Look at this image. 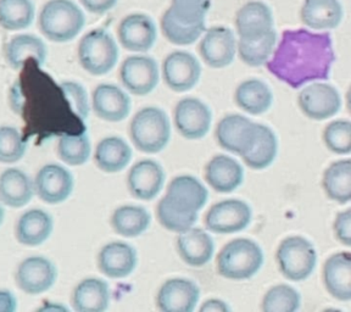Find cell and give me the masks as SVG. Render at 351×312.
I'll return each instance as SVG.
<instances>
[{"label": "cell", "instance_id": "cell-37", "mask_svg": "<svg viewBox=\"0 0 351 312\" xmlns=\"http://www.w3.org/2000/svg\"><path fill=\"white\" fill-rule=\"evenodd\" d=\"M161 31L170 43L176 45H191L195 43L205 32V22L188 25L177 20L167 9L161 17Z\"/></svg>", "mask_w": 351, "mask_h": 312}, {"label": "cell", "instance_id": "cell-38", "mask_svg": "<svg viewBox=\"0 0 351 312\" xmlns=\"http://www.w3.org/2000/svg\"><path fill=\"white\" fill-rule=\"evenodd\" d=\"M276 43H277V33L274 29L272 32H269L258 40L239 39L237 43V50L241 60L244 64L252 67H258L269 60V58L274 54Z\"/></svg>", "mask_w": 351, "mask_h": 312}, {"label": "cell", "instance_id": "cell-21", "mask_svg": "<svg viewBox=\"0 0 351 312\" xmlns=\"http://www.w3.org/2000/svg\"><path fill=\"white\" fill-rule=\"evenodd\" d=\"M94 114L101 120L120 122L131 112V98L115 84H99L92 95Z\"/></svg>", "mask_w": 351, "mask_h": 312}, {"label": "cell", "instance_id": "cell-17", "mask_svg": "<svg viewBox=\"0 0 351 312\" xmlns=\"http://www.w3.org/2000/svg\"><path fill=\"white\" fill-rule=\"evenodd\" d=\"M200 291L194 282L184 278H172L161 285L156 305L162 312H192L197 307Z\"/></svg>", "mask_w": 351, "mask_h": 312}, {"label": "cell", "instance_id": "cell-16", "mask_svg": "<svg viewBox=\"0 0 351 312\" xmlns=\"http://www.w3.org/2000/svg\"><path fill=\"white\" fill-rule=\"evenodd\" d=\"M117 36L125 49L147 53L156 42L158 31L153 20L144 14L127 15L119 25Z\"/></svg>", "mask_w": 351, "mask_h": 312}, {"label": "cell", "instance_id": "cell-23", "mask_svg": "<svg viewBox=\"0 0 351 312\" xmlns=\"http://www.w3.org/2000/svg\"><path fill=\"white\" fill-rule=\"evenodd\" d=\"M165 197L182 211L197 214L208 203V193L193 176H178L171 181Z\"/></svg>", "mask_w": 351, "mask_h": 312}, {"label": "cell", "instance_id": "cell-14", "mask_svg": "<svg viewBox=\"0 0 351 312\" xmlns=\"http://www.w3.org/2000/svg\"><path fill=\"white\" fill-rule=\"evenodd\" d=\"M258 133V123L243 115H228L216 127V139L219 147L230 153L243 155L250 148Z\"/></svg>", "mask_w": 351, "mask_h": 312}, {"label": "cell", "instance_id": "cell-3", "mask_svg": "<svg viewBox=\"0 0 351 312\" xmlns=\"http://www.w3.org/2000/svg\"><path fill=\"white\" fill-rule=\"evenodd\" d=\"M263 263V249L247 238L227 243L217 256L219 274L228 280H249L258 274Z\"/></svg>", "mask_w": 351, "mask_h": 312}, {"label": "cell", "instance_id": "cell-4", "mask_svg": "<svg viewBox=\"0 0 351 312\" xmlns=\"http://www.w3.org/2000/svg\"><path fill=\"white\" fill-rule=\"evenodd\" d=\"M130 136L134 147L143 153H160L170 142L169 117L159 108L149 106L139 110L132 119Z\"/></svg>", "mask_w": 351, "mask_h": 312}, {"label": "cell", "instance_id": "cell-13", "mask_svg": "<svg viewBox=\"0 0 351 312\" xmlns=\"http://www.w3.org/2000/svg\"><path fill=\"white\" fill-rule=\"evenodd\" d=\"M202 66L197 58L186 51H173L162 62V77L167 87L182 93L197 86Z\"/></svg>", "mask_w": 351, "mask_h": 312}, {"label": "cell", "instance_id": "cell-45", "mask_svg": "<svg viewBox=\"0 0 351 312\" xmlns=\"http://www.w3.org/2000/svg\"><path fill=\"white\" fill-rule=\"evenodd\" d=\"M61 91L66 100L70 103L72 112L84 122L89 116V100L87 92L80 83L65 81L60 84Z\"/></svg>", "mask_w": 351, "mask_h": 312}, {"label": "cell", "instance_id": "cell-12", "mask_svg": "<svg viewBox=\"0 0 351 312\" xmlns=\"http://www.w3.org/2000/svg\"><path fill=\"white\" fill-rule=\"evenodd\" d=\"M173 121L177 131L186 139H202L208 134L213 115L208 105L197 98H184L176 105Z\"/></svg>", "mask_w": 351, "mask_h": 312}, {"label": "cell", "instance_id": "cell-50", "mask_svg": "<svg viewBox=\"0 0 351 312\" xmlns=\"http://www.w3.org/2000/svg\"><path fill=\"white\" fill-rule=\"evenodd\" d=\"M230 307L219 299H210L204 302L200 307V312H230Z\"/></svg>", "mask_w": 351, "mask_h": 312}, {"label": "cell", "instance_id": "cell-39", "mask_svg": "<svg viewBox=\"0 0 351 312\" xmlns=\"http://www.w3.org/2000/svg\"><path fill=\"white\" fill-rule=\"evenodd\" d=\"M90 139L86 131L76 134H62L58 143L59 158L70 166L86 164L90 156Z\"/></svg>", "mask_w": 351, "mask_h": 312}, {"label": "cell", "instance_id": "cell-34", "mask_svg": "<svg viewBox=\"0 0 351 312\" xmlns=\"http://www.w3.org/2000/svg\"><path fill=\"white\" fill-rule=\"evenodd\" d=\"M152 217L147 208L137 205H123L111 215V227L117 235L126 238L141 236L148 230Z\"/></svg>", "mask_w": 351, "mask_h": 312}, {"label": "cell", "instance_id": "cell-44", "mask_svg": "<svg viewBox=\"0 0 351 312\" xmlns=\"http://www.w3.org/2000/svg\"><path fill=\"white\" fill-rule=\"evenodd\" d=\"M210 4V0H171L169 10L177 20L195 25L205 22Z\"/></svg>", "mask_w": 351, "mask_h": 312}, {"label": "cell", "instance_id": "cell-20", "mask_svg": "<svg viewBox=\"0 0 351 312\" xmlns=\"http://www.w3.org/2000/svg\"><path fill=\"white\" fill-rule=\"evenodd\" d=\"M136 249L125 241L105 244L98 254V267L109 278H125L137 267Z\"/></svg>", "mask_w": 351, "mask_h": 312}, {"label": "cell", "instance_id": "cell-7", "mask_svg": "<svg viewBox=\"0 0 351 312\" xmlns=\"http://www.w3.org/2000/svg\"><path fill=\"white\" fill-rule=\"evenodd\" d=\"M58 280L55 263L44 256H29L22 260L15 271V283L28 296H39L49 291Z\"/></svg>", "mask_w": 351, "mask_h": 312}, {"label": "cell", "instance_id": "cell-43", "mask_svg": "<svg viewBox=\"0 0 351 312\" xmlns=\"http://www.w3.org/2000/svg\"><path fill=\"white\" fill-rule=\"evenodd\" d=\"M324 142L332 153L348 155L351 152V122L337 120L324 128Z\"/></svg>", "mask_w": 351, "mask_h": 312}, {"label": "cell", "instance_id": "cell-36", "mask_svg": "<svg viewBox=\"0 0 351 312\" xmlns=\"http://www.w3.org/2000/svg\"><path fill=\"white\" fill-rule=\"evenodd\" d=\"M36 6L32 0H0V27L6 31H21L32 25Z\"/></svg>", "mask_w": 351, "mask_h": 312}, {"label": "cell", "instance_id": "cell-35", "mask_svg": "<svg viewBox=\"0 0 351 312\" xmlns=\"http://www.w3.org/2000/svg\"><path fill=\"white\" fill-rule=\"evenodd\" d=\"M326 195L339 204H348L351 200V161L340 160L330 165L324 171L322 180Z\"/></svg>", "mask_w": 351, "mask_h": 312}, {"label": "cell", "instance_id": "cell-48", "mask_svg": "<svg viewBox=\"0 0 351 312\" xmlns=\"http://www.w3.org/2000/svg\"><path fill=\"white\" fill-rule=\"evenodd\" d=\"M9 105L10 109L17 114L21 115L23 111V105H25V99L22 97L21 86L20 82H16L12 87H11L10 92H9Z\"/></svg>", "mask_w": 351, "mask_h": 312}, {"label": "cell", "instance_id": "cell-8", "mask_svg": "<svg viewBox=\"0 0 351 312\" xmlns=\"http://www.w3.org/2000/svg\"><path fill=\"white\" fill-rule=\"evenodd\" d=\"M252 208L247 203L228 199L215 204L205 216V226L217 235H230L245 230L252 222Z\"/></svg>", "mask_w": 351, "mask_h": 312}, {"label": "cell", "instance_id": "cell-18", "mask_svg": "<svg viewBox=\"0 0 351 312\" xmlns=\"http://www.w3.org/2000/svg\"><path fill=\"white\" fill-rule=\"evenodd\" d=\"M274 14L263 1H249L237 12L236 27L239 39L258 40L272 32Z\"/></svg>", "mask_w": 351, "mask_h": 312}, {"label": "cell", "instance_id": "cell-49", "mask_svg": "<svg viewBox=\"0 0 351 312\" xmlns=\"http://www.w3.org/2000/svg\"><path fill=\"white\" fill-rule=\"evenodd\" d=\"M16 309L15 296L8 289H0V312H15Z\"/></svg>", "mask_w": 351, "mask_h": 312}, {"label": "cell", "instance_id": "cell-42", "mask_svg": "<svg viewBox=\"0 0 351 312\" xmlns=\"http://www.w3.org/2000/svg\"><path fill=\"white\" fill-rule=\"evenodd\" d=\"M26 142L16 127H0V163L15 164L26 153Z\"/></svg>", "mask_w": 351, "mask_h": 312}, {"label": "cell", "instance_id": "cell-6", "mask_svg": "<svg viewBox=\"0 0 351 312\" xmlns=\"http://www.w3.org/2000/svg\"><path fill=\"white\" fill-rule=\"evenodd\" d=\"M277 263L287 280L300 282L313 274L317 254L311 241L302 237H288L277 249Z\"/></svg>", "mask_w": 351, "mask_h": 312}, {"label": "cell", "instance_id": "cell-26", "mask_svg": "<svg viewBox=\"0 0 351 312\" xmlns=\"http://www.w3.org/2000/svg\"><path fill=\"white\" fill-rule=\"evenodd\" d=\"M244 171L237 160L227 155H216L205 167V180L219 193L236 191L243 183Z\"/></svg>", "mask_w": 351, "mask_h": 312}, {"label": "cell", "instance_id": "cell-41", "mask_svg": "<svg viewBox=\"0 0 351 312\" xmlns=\"http://www.w3.org/2000/svg\"><path fill=\"white\" fill-rule=\"evenodd\" d=\"M158 219L160 225L166 230L176 233H182L192 228L193 225L197 222V213H186L176 208L172 204L162 197L158 204Z\"/></svg>", "mask_w": 351, "mask_h": 312}, {"label": "cell", "instance_id": "cell-32", "mask_svg": "<svg viewBox=\"0 0 351 312\" xmlns=\"http://www.w3.org/2000/svg\"><path fill=\"white\" fill-rule=\"evenodd\" d=\"M278 152V142L274 132L258 123V133L250 148L241 155V159L254 170L267 169L274 163Z\"/></svg>", "mask_w": 351, "mask_h": 312}, {"label": "cell", "instance_id": "cell-28", "mask_svg": "<svg viewBox=\"0 0 351 312\" xmlns=\"http://www.w3.org/2000/svg\"><path fill=\"white\" fill-rule=\"evenodd\" d=\"M111 300L110 287L104 280L86 278L72 291L71 302L77 312H103L108 310Z\"/></svg>", "mask_w": 351, "mask_h": 312}, {"label": "cell", "instance_id": "cell-52", "mask_svg": "<svg viewBox=\"0 0 351 312\" xmlns=\"http://www.w3.org/2000/svg\"><path fill=\"white\" fill-rule=\"evenodd\" d=\"M4 217H5V211H4V208H3V205L0 203V226L3 225Z\"/></svg>", "mask_w": 351, "mask_h": 312}, {"label": "cell", "instance_id": "cell-31", "mask_svg": "<svg viewBox=\"0 0 351 312\" xmlns=\"http://www.w3.org/2000/svg\"><path fill=\"white\" fill-rule=\"evenodd\" d=\"M132 149L121 137H106L98 143L94 161L99 170L108 173H116L125 170L131 163Z\"/></svg>", "mask_w": 351, "mask_h": 312}, {"label": "cell", "instance_id": "cell-22", "mask_svg": "<svg viewBox=\"0 0 351 312\" xmlns=\"http://www.w3.org/2000/svg\"><path fill=\"white\" fill-rule=\"evenodd\" d=\"M54 219L42 208H31L19 217L15 226L16 241L23 247H39L49 239Z\"/></svg>", "mask_w": 351, "mask_h": 312}, {"label": "cell", "instance_id": "cell-19", "mask_svg": "<svg viewBox=\"0 0 351 312\" xmlns=\"http://www.w3.org/2000/svg\"><path fill=\"white\" fill-rule=\"evenodd\" d=\"M165 183L162 166L154 160H142L133 165L127 176V187L132 197L141 200H152L156 197Z\"/></svg>", "mask_w": 351, "mask_h": 312}, {"label": "cell", "instance_id": "cell-47", "mask_svg": "<svg viewBox=\"0 0 351 312\" xmlns=\"http://www.w3.org/2000/svg\"><path fill=\"white\" fill-rule=\"evenodd\" d=\"M119 0H80L81 5L90 14L103 15L105 12L115 8Z\"/></svg>", "mask_w": 351, "mask_h": 312}, {"label": "cell", "instance_id": "cell-5", "mask_svg": "<svg viewBox=\"0 0 351 312\" xmlns=\"http://www.w3.org/2000/svg\"><path fill=\"white\" fill-rule=\"evenodd\" d=\"M77 54L88 73L103 76L115 67L120 51L114 37L106 29L98 28L83 36Z\"/></svg>", "mask_w": 351, "mask_h": 312}, {"label": "cell", "instance_id": "cell-11", "mask_svg": "<svg viewBox=\"0 0 351 312\" xmlns=\"http://www.w3.org/2000/svg\"><path fill=\"white\" fill-rule=\"evenodd\" d=\"M121 82L134 95L152 93L159 83V67L150 56L133 55L122 62Z\"/></svg>", "mask_w": 351, "mask_h": 312}, {"label": "cell", "instance_id": "cell-15", "mask_svg": "<svg viewBox=\"0 0 351 312\" xmlns=\"http://www.w3.org/2000/svg\"><path fill=\"white\" fill-rule=\"evenodd\" d=\"M199 51L206 65L213 69H222L234 60L236 37L230 28L222 26L210 28L199 44Z\"/></svg>", "mask_w": 351, "mask_h": 312}, {"label": "cell", "instance_id": "cell-51", "mask_svg": "<svg viewBox=\"0 0 351 312\" xmlns=\"http://www.w3.org/2000/svg\"><path fill=\"white\" fill-rule=\"evenodd\" d=\"M38 311H53V312H66L67 311V307H64V305H61L59 302H43V305L42 307H38L37 309Z\"/></svg>", "mask_w": 351, "mask_h": 312}, {"label": "cell", "instance_id": "cell-40", "mask_svg": "<svg viewBox=\"0 0 351 312\" xmlns=\"http://www.w3.org/2000/svg\"><path fill=\"white\" fill-rule=\"evenodd\" d=\"M300 302V294L291 285H274L263 296L261 309L265 312H295Z\"/></svg>", "mask_w": 351, "mask_h": 312}, {"label": "cell", "instance_id": "cell-10", "mask_svg": "<svg viewBox=\"0 0 351 312\" xmlns=\"http://www.w3.org/2000/svg\"><path fill=\"white\" fill-rule=\"evenodd\" d=\"M298 104L302 114L311 120H327L337 115L341 108L338 91L327 83H313L302 88L298 97Z\"/></svg>", "mask_w": 351, "mask_h": 312}, {"label": "cell", "instance_id": "cell-27", "mask_svg": "<svg viewBox=\"0 0 351 312\" xmlns=\"http://www.w3.org/2000/svg\"><path fill=\"white\" fill-rule=\"evenodd\" d=\"M177 250L186 265L192 267H202L210 263L214 256V241L202 228H189L180 233L177 239Z\"/></svg>", "mask_w": 351, "mask_h": 312}, {"label": "cell", "instance_id": "cell-2", "mask_svg": "<svg viewBox=\"0 0 351 312\" xmlns=\"http://www.w3.org/2000/svg\"><path fill=\"white\" fill-rule=\"evenodd\" d=\"M84 25L86 15L72 0H49L39 11V31L54 43L71 42Z\"/></svg>", "mask_w": 351, "mask_h": 312}, {"label": "cell", "instance_id": "cell-46", "mask_svg": "<svg viewBox=\"0 0 351 312\" xmlns=\"http://www.w3.org/2000/svg\"><path fill=\"white\" fill-rule=\"evenodd\" d=\"M337 239L344 244L346 247L351 245V210L348 208L346 211L337 215L333 225Z\"/></svg>", "mask_w": 351, "mask_h": 312}, {"label": "cell", "instance_id": "cell-29", "mask_svg": "<svg viewBox=\"0 0 351 312\" xmlns=\"http://www.w3.org/2000/svg\"><path fill=\"white\" fill-rule=\"evenodd\" d=\"M4 53L6 62L12 70H20L29 59L36 61L38 65H43L48 56L43 39L28 33L14 36L6 44Z\"/></svg>", "mask_w": 351, "mask_h": 312}, {"label": "cell", "instance_id": "cell-33", "mask_svg": "<svg viewBox=\"0 0 351 312\" xmlns=\"http://www.w3.org/2000/svg\"><path fill=\"white\" fill-rule=\"evenodd\" d=\"M234 99L237 105L247 114L261 115L271 108L274 94L263 81L247 80L237 88Z\"/></svg>", "mask_w": 351, "mask_h": 312}, {"label": "cell", "instance_id": "cell-1", "mask_svg": "<svg viewBox=\"0 0 351 312\" xmlns=\"http://www.w3.org/2000/svg\"><path fill=\"white\" fill-rule=\"evenodd\" d=\"M335 60L329 33L288 29L266 62L269 71L291 88L327 80Z\"/></svg>", "mask_w": 351, "mask_h": 312}, {"label": "cell", "instance_id": "cell-24", "mask_svg": "<svg viewBox=\"0 0 351 312\" xmlns=\"http://www.w3.org/2000/svg\"><path fill=\"white\" fill-rule=\"evenodd\" d=\"M324 282L330 296L339 302L351 300V255L337 252L324 263Z\"/></svg>", "mask_w": 351, "mask_h": 312}, {"label": "cell", "instance_id": "cell-9", "mask_svg": "<svg viewBox=\"0 0 351 312\" xmlns=\"http://www.w3.org/2000/svg\"><path fill=\"white\" fill-rule=\"evenodd\" d=\"M34 193L44 203L55 205L67 200L75 187L71 172L58 164L44 165L33 180Z\"/></svg>", "mask_w": 351, "mask_h": 312}, {"label": "cell", "instance_id": "cell-25", "mask_svg": "<svg viewBox=\"0 0 351 312\" xmlns=\"http://www.w3.org/2000/svg\"><path fill=\"white\" fill-rule=\"evenodd\" d=\"M34 183L29 176L16 167L0 173V203L9 208L27 205L34 197Z\"/></svg>", "mask_w": 351, "mask_h": 312}, {"label": "cell", "instance_id": "cell-30", "mask_svg": "<svg viewBox=\"0 0 351 312\" xmlns=\"http://www.w3.org/2000/svg\"><path fill=\"white\" fill-rule=\"evenodd\" d=\"M344 10L339 0H305L300 20L308 28L322 31L338 27Z\"/></svg>", "mask_w": 351, "mask_h": 312}]
</instances>
